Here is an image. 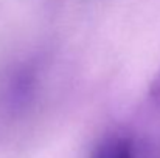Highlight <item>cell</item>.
Masks as SVG:
<instances>
[{"mask_svg":"<svg viewBox=\"0 0 160 158\" xmlns=\"http://www.w3.org/2000/svg\"><path fill=\"white\" fill-rule=\"evenodd\" d=\"M92 158H137V155L128 140L113 138L103 143Z\"/></svg>","mask_w":160,"mask_h":158,"instance_id":"obj_1","label":"cell"},{"mask_svg":"<svg viewBox=\"0 0 160 158\" xmlns=\"http://www.w3.org/2000/svg\"><path fill=\"white\" fill-rule=\"evenodd\" d=\"M149 95L157 104H160V71L156 74V78L149 85Z\"/></svg>","mask_w":160,"mask_h":158,"instance_id":"obj_2","label":"cell"}]
</instances>
